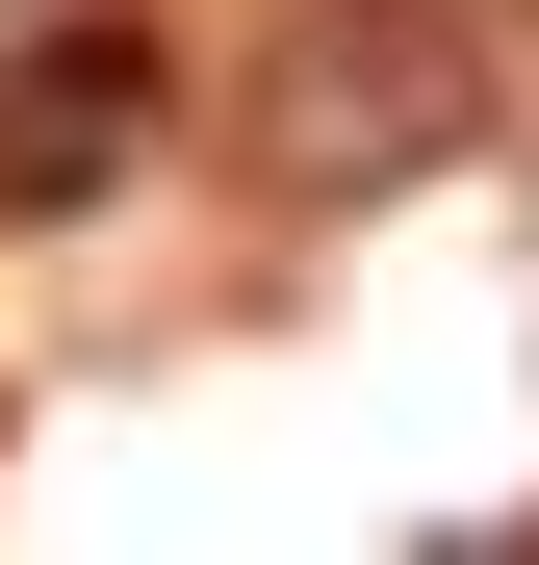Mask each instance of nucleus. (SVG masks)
Wrapping results in <instances>:
<instances>
[{
  "mask_svg": "<svg viewBox=\"0 0 539 565\" xmlns=\"http://www.w3.org/2000/svg\"><path fill=\"white\" fill-rule=\"evenodd\" d=\"M257 180H283V206H386V180H436L488 129V52L436 26V0H309L283 52H257Z\"/></svg>",
  "mask_w": 539,
  "mask_h": 565,
  "instance_id": "nucleus-1",
  "label": "nucleus"
},
{
  "mask_svg": "<svg viewBox=\"0 0 539 565\" xmlns=\"http://www.w3.org/2000/svg\"><path fill=\"white\" fill-rule=\"evenodd\" d=\"M129 129H154V52H129V26H52V52H26V104H0V206L129 180Z\"/></svg>",
  "mask_w": 539,
  "mask_h": 565,
  "instance_id": "nucleus-2",
  "label": "nucleus"
}]
</instances>
